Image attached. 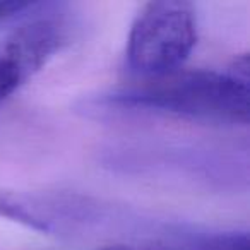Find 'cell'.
<instances>
[{"label":"cell","mask_w":250,"mask_h":250,"mask_svg":"<svg viewBox=\"0 0 250 250\" xmlns=\"http://www.w3.org/2000/svg\"><path fill=\"white\" fill-rule=\"evenodd\" d=\"M124 111L171 115L212 124H249V63L240 57L225 72L177 70L115 91L103 100Z\"/></svg>","instance_id":"6da1fadb"},{"label":"cell","mask_w":250,"mask_h":250,"mask_svg":"<svg viewBox=\"0 0 250 250\" xmlns=\"http://www.w3.org/2000/svg\"><path fill=\"white\" fill-rule=\"evenodd\" d=\"M197 43V16L187 2H151L136 16L127 38V65L143 79L180 70Z\"/></svg>","instance_id":"7a4b0ae2"},{"label":"cell","mask_w":250,"mask_h":250,"mask_svg":"<svg viewBox=\"0 0 250 250\" xmlns=\"http://www.w3.org/2000/svg\"><path fill=\"white\" fill-rule=\"evenodd\" d=\"M67 40V28L53 18H38L0 42V101L43 69Z\"/></svg>","instance_id":"3957f363"},{"label":"cell","mask_w":250,"mask_h":250,"mask_svg":"<svg viewBox=\"0 0 250 250\" xmlns=\"http://www.w3.org/2000/svg\"><path fill=\"white\" fill-rule=\"evenodd\" d=\"M249 235L245 231L209 233V235L182 236V238L147 240L136 243H117L96 250H249Z\"/></svg>","instance_id":"277c9868"},{"label":"cell","mask_w":250,"mask_h":250,"mask_svg":"<svg viewBox=\"0 0 250 250\" xmlns=\"http://www.w3.org/2000/svg\"><path fill=\"white\" fill-rule=\"evenodd\" d=\"M36 2H0V22H7L21 16H28L29 11L38 9Z\"/></svg>","instance_id":"5b68a950"}]
</instances>
